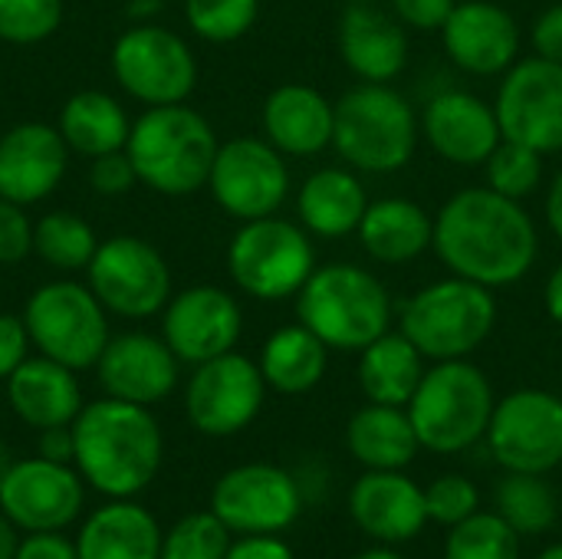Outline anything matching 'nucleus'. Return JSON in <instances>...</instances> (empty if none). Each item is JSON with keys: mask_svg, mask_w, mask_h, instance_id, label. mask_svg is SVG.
Instances as JSON below:
<instances>
[{"mask_svg": "<svg viewBox=\"0 0 562 559\" xmlns=\"http://www.w3.org/2000/svg\"><path fill=\"white\" fill-rule=\"evenodd\" d=\"M494 405L487 376L468 359H448L425 369L405 409L422 448L435 455H458L487 438Z\"/></svg>", "mask_w": 562, "mask_h": 559, "instance_id": "6", "label": "nucleus"}, {"mask_svg": "<svg viewBox=\"0 0 562 559\" xmlns=\"http://www.w3.org/2000/svg\"><path fill=\"white\" fill-rule=\"evenodd\" d=\"M86 481L72 465L46 458L13 461L0 484V511L23 530H66L82 514Z\"/></svg>", "mask_w": 562, "mask_h": 559, "instance_id": "17", "label": "nucleus"}, {"mask_svg": "<svg viewBox=\"0 0 562 559\" xmlns=\"http://www.w3.org/2000/svg\"><path fill=\"white\" fill-rule=\"evenodd\" d=\"M445 559H520V534L501 514H471L451 527Z\"/></svg>", "mask_w": 562, "mask_h": 559, "instance_id": "36", "label": "nucleus"}, {"mask_svg": "<svg viewBox=\"0 0 562 559\" xmlns=\"http://www.w3.org/2000/svg\"><path fill=\"white\" fill-rule=\"evenodd\" d=\"M13 559H79L76 540H69L63 530H36L20 537Z\"/></svg>", "mask_w": 562, "mask_h": 559, "instance_id": "46", "label": "nucleus"}, {"mask_svg": "<svg viewBox=\"0 0 562 559\" xmlns=\"http://www.w3.org/2000/svg\"><path fill=\"white\" fill-rule=\"evenodd\" d=\"M86 283L105 313L122 320H148L171 300L168 260L135 234L102 241L86 267Z\"/></svg>", "mask_w": 562, "mask_h": 559, "instance_id": "10", "label": "nucleus"}, {"mask_svg": "<svg viewBox=\"0 0 562 559\" xmlns=\"http://www.w3.org/2000/svg\"><path fill=\"white\" fill-rule=\"evenodd\" d=\"M267 382L254 359L224 353L194 366L184 389L188 422L207 438H231L244 432L263 409Z\"/></svg>", "mask_w": 562, "mask_h": 559, "instance_id": "14", "label": "nucleus"}, {"mask_svg": "<svg viewBox=\"0 0 562 559\" xmlns=\"http://www.w3.org/2000/svg\"><path fill=\"white\" fill-rule=\"evenodd\" d=\"M425 376V356L405 333H385L359 353V385L375 405L405 409Z\"/></svg>", "mask_w": 562, "mask_h": 559, "instance_id": "32", "label": "nucleus"}, {"mask_svg": "<svg viewBox=\"0 0 562 559\" xmlns=\"http://www.w3.org/2000/svg\"><path fill=\"white\" fill-rule=\"evenodd\" d=\"M217 148L221 142L211 122L184 102L148 105L132 122L125 142L138 185L168 198H188L207 188Z\"/></svg>", "mask_w": 562, "mask_h": 559, "instance_id": "3", "label": "nucleus"}, {"mask_svg": "<svg viewBox=\"0 0 562 559\" xmlns=\"http://www.w3.org/2000/svg\"><path fill=\"white\" fill-rule=\"evenodd\" d=\"M33 254V221L23 204L0 198V267H13Z\"/></svg>", "mask_w": 562, "mask_h": 559, "instance_id": "42", "label": "nucleus"}, {"mask_svg": "<svg viewBox=\"0 0 562 559\" xmlns=\"http://www.w3.org/2000/svg\"><path fill=\"white\" fill-rule=\"evenodd\" d=\"M263 138L293 158L319 155L333 145L336 102L306 82H283L263 102Z\"/></svg>", "mask_w": 562, "mask_h": 559, "instance_id": "25", "label": "nucleus"}, {"mask_svg": "<svg viewBox=\"0 0 562 559\" xmlns=\"http://www.w3.org/2000/svg\"><path fill=\"white\" fill-rule=\"evenodd\" d=\"M349 511L359 530L379 544H405L428 524L425 488L405 471H366L352 484Z\"/></svg>", "mask_w": 562, "mask_h": 559, "instance_id": "23", "label": "nucleus"}, {"mask_svg": "<svg viewBox=\"0 0 562 559\" xmlns=\"http://www.w3.org/2000/svg\"><path fill=\"white\" fill-rule=\"evenodd\" d=\"M494 326V290L454 273L448 280L428 283L402 306V333L431 362L468 359L487 343Z\"/></svg>", "mask_w": 562, "mask_h": 559, "instance_id": "7", "label": "nucleus"}, {"mask_svg": "<svg viewBox=\"0 0 562 559\" xmlns=\"http://www.w3.org/2000/svg\"><path fill=\"white\" fill-rule=\"evenodd\" d=\"M448 59L471 76H504L520 53V26L501 3L464 0L441 26Z\"/></svg>", "mask_w": 562, "mask_h": 559, "instance_id": "20", "label": "nucleus"}, {"mask_svg": "<svg viewBox=\"0 0 562 559\" xmlns=\"http://www.w3.org/2000/svg\"><path fill=\"white\" fill-rule=\"evenodd\" d=\"M161 313V339L188 366L234 353L244 333L240 303L227 290L207 283L175 293Z\"/></svg>", "mask_w": 562, "mask_h": 559, "instance_id": "18", "label": "nucleus"}, {"mask_svg": "<svg viewBox=\"0 0 562 559\" xmlns=\"http://www.w3.org/2000/svg\"><path fill=\"white\" fill-rule=\"evenodd\" d=\"M487 448L514 474H550L562 465V399L543 389L510 392L494 405Z\"/></svg>", "mask_w": 562, "mask_h": 559, "instance_id": "12", "label": "nucleus"}, {"mask_svg": "<svg viewBox=\"0 0 562 559\" xmlns=\"http://www.w3.org/2000/svg\"><path fill=\"white\" fill-rule=\"evenodd\" d=\"M56 128L66 138L69 152L99 158V155L125 148L132 122L115 96H109L102 89H82L66 99Z\"/></svg>", "mask_w": 562, "mask_h": 559, "instance_id": "33", "label": "nucleus"}, {"mask_svg": "<svg viewBox=\"0 0 562 559\" xmlns=\"http://www.w3.org/2000/svg\"><path fill=\"white\" fill-rule=\"evenodd\" d=\"M227 559H296L277 534H244L231 544Z\"/></svg>", "mask_w": 562, "mask_h": 559, "instance_id": "48", "label": "nucleus"}, {"mask_svg": "<svg viewBox=\"0 0 562 559\" xmlns=\"http://www.w3.org/2000/svg\"><path fill=\"white\" fill-rule=\"evenodd\" d=\"M356 234L375 264L402 267V264L418 260L431 247L435 221L418 201L379 198V201H369Z\"/></svg>", "mask_w": 562, "mask_h": 559, "instance_id": "28", "label": "nucleus"}, {"mask_svg": "<svg viewBox=\"0 0 562 559\" xmlns=\"http://www.w3.org/2000/svg\"><path fill=\"white\" fill-rule=\"evenodd\" d=\"M260 0H184L188 26L207 43H234L250 33Z\"/></svg>", "mask_w": 562, "mask_h": 559, "instance_id": "39", "label": "nucleus"}, {"mask_svg": "<svg viewBox=\"0 0 562 559\" xmlns=\"http://www.w3.org/2000/svg\"><path fill=\"white\" fill-rule=\"evenodd\" d=\"M89 185L102 198H119V194L132 191L138 185V175H135V165L128 161L125 148L92 158L89 161Z\"/></svg>", "mask_w": 562, "mask_h": 559, "instance_id": "43", "label": "nucleus"}, {"mask_svg": "<svg viewBox=\"0 0 562 559\" xmlns=\"http://www.w3.org/2000/svg\"><path fill=\"white\" fill-rule=\"evenodd\" d=\"M537 559H562V544H557V547H547V550H543Z\"/></svg>", "mask_w": 562, "mask_h": 559, "instance_id": "56", "label": "nucleus"}, {"mask_svg": "<svg viewBox=\"0 0 562 559\" xmlns=\"http://www.w3.org/2000/svg\"><path fill=\"white\" fill-rule=\"evenodd\" d=\"M30 333L23 316L0 313V382H7L23 359H30Z\"/></svg>", "mask_w": 562, "mask_h": 559, "instance_id": "44", "label": "nucleus"}, {"mask_svg": "<svg viewBox=\"0 0 562 559\" xmlns=\"http://www.w3.org/2000/svg\"><path fill=\"white\" fill-rule=\"evenodd\" d=\"M227 270L234 287L254 300L296 297L316 270L310 231L277 214L244 221L227 247Z\"/></svg>", "mask_w": 562, "mask_h": 559, "instance_id": "8", "label": "nucleus"}, {"mask_svg": "<svg viewBox=\"0 0 562 559\" xmlns=\"http://www.w3.org/2000/svg\"><path fill=\"white\" fill-rule=\"evenodd\" d=\"M494 112L504 138L530 145L540 155L562 152V63L537 53L517 59L501 79Z\"/></svg>", "mask_w": 562, "mask_h": 559, "instance_id": "15", "label": "nucleus"}, {"mask_svg": "<svg viewBox=\"0 0 562 559\" xmlns=\"http://www.w3.org/2000/svg\"><path fill=\"white\" fill-rule=\"evenodd\" d=\"M23 323L30 343L40 356L82 372L95 369L109 336L105 306L95 300L89 283L76 280H49L23 306Z\"/></svg>", "mask_w": 562, "mask_h": 559, "instance_id": "9", "label": "nucleus"}, {"mask_svg": "<svg viewBox=\"0 0 562 559\" xmlns=\"http://www.w3.org/2000/svg\"><path fill=\"white\" fill-rule=\"evenodd\" d=\"M7 402L13 415L36 432L72 425L76 415L82 412L76 372L46 356L23 359L16 366V372L7 379Z\"/></svg>", "mask_w": 562, "mask_h": 559, "instance_id": "26", "label": "nucleus"}, {"mask_svg": "<svg viewBox=\"0 0 562 559\" xmlns=\"http://www.w3.org/2000/svg\"><path fill=\"white\" fill-rule=\"evenodd\" d=\"M76 471L109 501L138 497L161 468V425L145 405L122 399H95L72 422Z\"/></svg>", "mask_w": 562, "mask_h": 559, "instance_id": "2", "label": "nucleus"}, {"mask_svg": "<svg viewBox=\"0 0 562 559\" xmlns=\"http://www.w3.org/2000/svg\"><path fill=\"white\" fill-rule=\"evenodd\" d=\"M346 3H379V0H346Z\"/></svg>", "mask_w": 562, "mask_h": 559, "instance_id": "57", "label": "nucleus"}, {"mask_svg": "<svg viewBox=\"0 0 562 559\" xmlns=\"http://www.w3.org/2000/svg\"><path fill=\"white\" fill-rule=\"evenodd\" d=\"M431 247L454 277L501 290L533 270L540 234L520 201L494 188H464L435 214Z\"/></svg>", "mask_w": 562, "mask_h": 559, "instance_id": "1", "label": "nucleus"}, {"mask_svg": "<svg viewBox=\"0 0 562 559\" xmlns=\"http://www.w3.org/2000/svg\"><path fill=\"white\" fill-rule=\"evenodd\" d=\"M484 171H487V188H494L504 198L524 201L540 188L543 155L537 148H530V145L501 138V145L484 161Z\"/></svg>", "mask_w": 562, "mask_h": 559, "instance_id": "37", "label": "nucleus"}, {"mask_svg": "<svg viewBox=\"0 0 562 559\" xmlns=\"http://www.w3.org/2000/svg\"><path fill=\"white\" fill-rule=\"evenodd\" d=\"M296 316L336 353H362L392 326L385 283L356 264H326L296 293Z\"/></svg>", "mask_w": 562, "mask_h": 559, "instance_id": "4", "label": "nucleus"}, {"mask_svg": "<svg viewBox=\"0 0 562 559\" xmlns=\"http://www.w3.org/2000/svg\"><path fill=\"white\" fill-rule=\"evenodd\" d=\"M231 530L214 511L181 517L161 540V559H227Z\"/></svg>", "mask_w": 562, "mask_h": 559, "instance_id": "38", "label": "nucleus"}, {"mask_svg": "<svg viewBox=\"0 0 562 559\" xmlns=\"http://www.w3.org/2000/svg\"><path fill=\"white\" fill-rule=\"evenodd\" d=\"M339 56L362 82H392L408 66L405 23L375 3H346L339 16Z\"/></svg>", "mask_w": 562, "mask_h": 559, "instance_id": "24", "label": "nucleus"}, {"mask_svg": "<svg viewBox=\"0 0 562 559\" xmlns=\"http://www.w3.org/2000/svg\"><path fill=\"white\" fill-rule=\"evenodd\" d=\"M63 0H0V40L30 46L59 30Z\"/></svg>", "mask_w": 562, "mask_h": 559, "instance_id": "40", "label": "nucleus"}, {"mask_svg": "<svg viewBox=\"0 0 562 559\" xmlns=\"http://www.w3.org/2000/svg\"><path fill=\"white\" fill-rule=\"evenodd\" d=\"M260 372L267 389L280 395L313 392L329 369V346L303 323L277 329L260 353Z\"/></svg>", "mask_w": 562, "mask_h": 559, "instance_id": "31", "label": "nucleus"}, {"mask_svg": "<svg viewBox=\"0 0 562 559\" xmlns=\"http://www.w3.org/2000/svg\"><path fill=\"white\" fill-rule=\"evenodd\" d=\"M69 165V145L46 122H20L0 135V198L36 204L49 198Z\"/></svg>", "mask_w": 562, "mask_h": 559, "instance_id": "22", "label": "nucleus"}, {"mask_svg": "<svg viewBox=\"0 0 562 559\" xmlns=\"http://www.w3.org/2000/svg\"><path fill=\"white\" fill-rule=\"evenodd\" d=\"M211 511L231 534H280L296 524L303 494L290 471L250 461L221 474L211 491Z\"/></svg>", "mask_w": 562, "mask_h": 559, "instance_id": "16", "label": "nucleus"}, {"mask_svg": "<svg viewBox=\"0 0 562 559\" xmlns=\"http://www.w3.org/2000/svg\"><path fill=\"white\" fill-rule=\"evenodd\" d=\"M497 514L520 534V537H540L557 524L560 504L553 488L543 481V474H514L497 484Z\"/></svg>", "mask_w": 562, "mask_h": 559, "instance_id": "35", "label": "nucleus"}, {"mask_svg": "<svg viewBox=\"0 0 562 559\" xmlns=\"http://www.w3.org/2000/svg\"><path fill=\"white\" fill-rule=\"evenodd\" d=\"M530 43H533V53H537V56L553 59V63H562V3L547 7V10L533 20Z\"/></svg>", "mask_w": 562, "mask_h": 559, "instance_id": "47", "label": "nucleus"}, {"mask_svg": "<svg viewBox=\"0 0 562 559\" xmlns=\"http://www.w3.org/2000/svg\"><path fill=\"white\" fill-rule=\"evenodd\" d=\"M458 0H392V13L412 30H438L448 23Z\"/></svg>", "mask_w": 562, "mask_h": 559, "instance_id": "45", "label": "nucleus"}, {"mask_svg": "<svg viewBox=\"0 0 562 559\" xmlns=\"http://www.w3.org/2000/svg\"><path fill=\"white\" fill-rule=\"evenodd\" d=\"M547 224L562 244V171L553 178V185L547 191Z\"/></svg>", "mask_w": 562, "mask_h": 559, "instance_id": "51", "label": "nucleus"}, {"mask_svg": "<svg viewBox=\"0 0 562 559\" xmlns=\"http://www.w3.org/2000/svg\"><path fill=\"white\" fill-rule=\"evenodd\" d=\"M36 455L56 465H72L76 458V441H72V425H59V428H43L40 441H36Z\"/></svg>", "mask_w": 562, "mask_h": 559, "instance_id": "49", "label": "nucleus"}, {"mask_svg": "<svg viewBox=\"0 0 562 559\" xmlns=\"http://www.w3.org/2000/svg\"><path fill=\"white\" fill-rule=\"evenodd\" d=\"M112 76L145 105H175L194 92L198 59L175 30L135 23L112 46Z\"/></svg>", "mask_w": 562, "mask_h": 559, "instance_id": "11", "label": "nucleus"}, {"mask_svg": "<svg viewBox=\"0 0 562 559\" xmlns=\"http://www.w3.org/2000/svg\"><path fill=\"white\" fill-rule=\"evenodd\" d=\"M161 527L135 497L109 501L92 511L76 537L79 559H161Z\"/></svg>", "mask_w": 562, "mask_h": 559, "instance_id": "27", "label": "nucleus"}, {"mask_svg": "<svg viewBox=\"0 0 562 559\" xmlns=\"http://www.w3.org/2000/svg\"><path fill=\"white\" fill-rule=\"evenodd\" d=\"M356 559H405L402 554H395L392 547H375V550H366V554H359Z\"/></svg>", "mask_w": 562, "mask_h": 559, "instance_id": "54", "label": "nucleus"}, {"mask_svg": "<svg viewBox=\"0 0 562 559\" xmlns=\"http://www.w3.org/2000/svg\"><path fill=\"white\" fill-rule=\"evenodd\" d=\"M543 303H547V313H550V320L562 326V264L550 273V280H547V287H543Z\"/></svg>", "mask_w": 562, "mask_h": 559, "instance_id": "50", "label": "nucleus"}, {"mask_svg": "<svg viewBox=\"0 0 562 559\" xmlns=\"http://www.w3.org/2000/svg\"><path fill=\"white\" fill-rule=\"evenodd\" d=\"M422 122L412 102L389 82H359L336 102L333 148L356 171H402L418 145Z\"/></svg>", "mask_w": 562, "mask_h": 559, "instance_id": "5", "label": "nucleus"}, {"mask_svg": "<svg viewBox=\"0 0 562 559\" xmlns=\"http://www.w3.org/2000/svg\"><path fill=\"white\" fill-rule=\"evenodd\" d=\"M283 158L267 138L240 135L224 142L207 178L211 198L240 224L277 214L290 194V168Z\"/></svg>", "mask_w": 562, "mask_h": 559, "instance_id": "13", "label": "nucleus"}, {"mask_svg": "<svg viewBox=\"0 0 562 559\" xmlns=\"http://www.w3.org/2000/svg\"><path fill=\"white\" fill-rule=\"evenodd\" d=\"M425 507H428V521L451 530L481 511V494L474 481H468L464 474H445L431 481V488H425Z\"/></svg>", "mask_w": 562, "mask_h": 559, "instance_id": "41", "label": "nucleus"}, {"mask_svg": "<svg viewBox=\"0 0 562 559\" xmlns=\"http://www.w3.org/2000/svg\"><path fill=\"white\" fill-rule=\"evenodd\" d=\"M422 135L435 155L461 168L484 165L504 138L494 105L464 89H445L425 105Z\"/></svg>", "mask_w": 562, "mask_h": 559, "instance_id": "21", "label": "nucleus"}, {"mask_svg": "<svg viewBox=\"0 0 562 559\" xmlns=\"http://www.w3.org/2000/svg\"><path fill=\"white\" fill-rule=\"evenodd\" d=\"M128 16H135L138 23H148L158 10H161V0H128Z\"/></svg>", "mask_w": 562, "mask_h": 559, "instance_id": "53", "label": "nucleus"}, {"mask_svg": "<svg viewBox=\"0 0 562 559\" xmlns=\"http://www.w3.org/2000/svg\"><path fill=\"white\" fill-rule=\"evenodd\" d=\"M369 208L362 181L349 168H319L313 171L296 198L300 224L313 237L339 241L359 231L362 214Z\"/></svg>", "mask_w": 562, "mask_h": 559, "instance_id": "29", "label": "nucleus"}, {"mask_svg": "<svg viewBox=\"0 0 562 559\" xmlns=\"http://www.w3.org/2000/svg\"><path fill=\"white\" fill-rule=\"evenodd\" d=\"M10 465H13V455H10L7 445H0V484H3V478H7V471H10Z\"/></svg>", "mask_w": 562, "mask_h": 559, "instance_id": "55", "label": "nucleus"}, {"mask_svg": "<svg viewBox=\"0 0 562 559\" xmlns=\"http://www.w3.org/2000/svg\"><path fill=\"white\" fill-rule=\"evenodd\" d=\"M178 366L181 359L161 336L122 333L105 343L95 376L105 395L151 409L178 389Z\"/></svg>", "mask_w": 562, "mask_h": 559, "instance_id": "19", "label": "nucleus"}, {"mask_svg": "<svg viewBox=\"0 0 562 559\" xmlns=\"http://www.w3.org/2000/svg\"><path fill=\"white\" fill-rule=\"evenodd\" d=\"M95 250L99 237L79 214L49 211L33 224V254L59 273L86 270Z\"/></svg>", "mask_w": 562, "mask_h": 559, "instance_id": "34", "label": "nucleus"}, {"mask_svg": "<svg viewBox=\"0 0 562 559\" xmlns=\"http://www.w3.org/2000/svg\"><path fill=\"white\" fill-rule=\"evenodd\" d=\"M346 448L366 471H405V465L415 461L422 441L408 409L369 402L349 418Z\"/></svg>", "mask_w": 562, "mask_h": 559, "instance_id": "30", "label": "nucleus"}, {"mask_svg": "<svg viewBox=\"0 0 562 559\" xmlns=\"http://www.w3.org/2000/svg\"><path fill=\"white\" fill-rule=\"evenodd\" d=\"M16 547H20V527L0 511V559L16 557Z\"/></svg>", "mask_w": 562, "mask_h": 559, "instance_id": "52", "label": "nucleus"}]
</instances>
